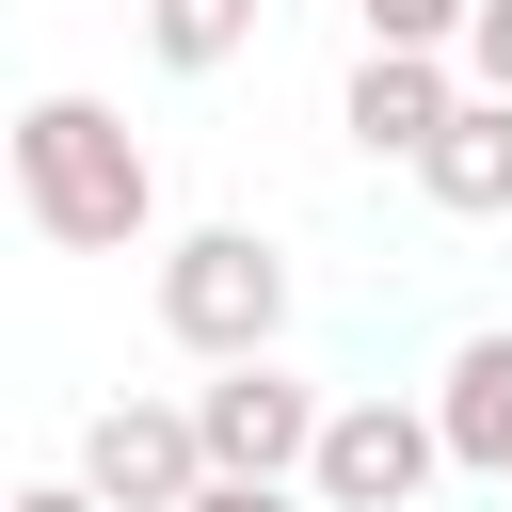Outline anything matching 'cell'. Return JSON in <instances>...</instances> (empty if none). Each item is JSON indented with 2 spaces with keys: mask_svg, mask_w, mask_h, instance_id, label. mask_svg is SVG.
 Masks as SVG:
<instances>
[{
  "mask_svg": "<svg viewBox=\"0 0 512 512\" xmlns=\"http://www.w3.org/2000/svg\"><path fill=\"white\" fill-rule=\"evenodd\" d=\"M16 224L48 256H160V160H144V128L112 96H80V80H48L16 112Z\"/></svg>",
  "mask_w": 512,
  "mask_h": 512,
  "instance_id": "obj_1",
  "label": "cell"
},
{
  "mask_svg": "<svg viewBox=\"0 0 512 512\" xmlns=\"http://www.w3.org/2000/svg\"><path fill=\"white\" fill-rule=\"evenodd\" d=\"M160 336H176L192 368L288 352V240H256V224H176V240H160Z\"/></svg>",
  "mask_w": 512,
  "mask_h": 512,
  "instance_id": "obj_2",
  "label": "cell"
},
{
  "mask_svg": "<svg viewBox=\"0 0 512 512\" xmlns=\"http://www.w3.org/2000/svg\"><path fill=\"white\" fill-rule=\"evenodd\" d=\"M320 384L288 368V352H240V368H208L192 384V432H208V480H304L320 464Z\"/></svg>",
  "mask_w": 512,
  "mask_h": 512,
  "instance_id": "obj_3",
  "label": "cell"
},
{
  "mask_svg": "<svg viewBox=\"0 0 512 512\" xmlns=\"http://www.w3.org/2000/svg\"><path fill=\"white\" fill-rule=\"evenodd\" d=\"M432 480H448L432 400H384V384H368V400H336V416H320V464H304V496H320V512H416Z\"/></svg>",
  "mask_w": 512,
  "mask_h": 512,
  "instance_id": "obj_4",
  "label": "cell"
},
{
  "mask_svg": "<svg viewBox=\"0 0 512 512\" xmlns=\"http://www.w3.org/2000/svg\"><path fill=\"white\" fill-rule=\"evenodd\" d=\"M80 480H96L112 512H192V496H208L192 400H96V416H80Z\"/></svg>",
  "mask_w": 512,
  "mask_h": 512,
  "instance_id": "obj_5",
  "label": "cell"
},
{
  "mask_svg": "<svg viewBox=\"0 0 512 512\" xmlns=\"http://www.w3.org/2000/svg\"><path fill=\"white\" fill-rule=\"evenodd\" d=\"M464 96H480L464 48H368L352 96H336V128H352V160H432V128H448Z\"/></svg>",
  "mask_w": 512,
  "mask_h": 512,
  "instance_id": "obj_6",
  "label": "cell"
},
{
  "mask_svg": "<svg viewBox=\"0 0 512 512\" xmlns=\"http://www.w3.org/2000/svg\"><path fill=\"white\" fill-rule=\"evenodd\" d=\"M432 432H448V464H464V480H496V496H512V320H480V336L432 368Z\"/></svg>",
  "mask_w": 512,
  "mask_h": 512,
  "instance_id": "obj_7",
  "label": "cell"
},
{
  "mask_svg": "<svg viewBox=\"0 0 512 512\" xmlns=\"http://www.w3.org/2000/svg\"><path fill=\"white\" fill-rule=\"evenodd\" d=\"M416 192H432L448 224H496V208H512V96H464V112L432 128V160H416Z\"/></svg>",
  "mask_w": 512,
  "mask_h": 512,
  "instance_id": "obj_8",
  "label": "cell"
},
{
  "mask_svg": "<svg viewBox=\"0 0 512 512\" xmlns=\"http://www.w3.org/2000/svg\"><path fill=\"white\" fill-rule=\"evenodd\" d=\"M256 16H272V0H144V48H160L176 80H224V64L256 48Z\"/></svg>",
  "mask_w": 512,
  "mask_h": 512,
  "instance_id": "obj_9",
  "label": "cell"
},
{
  "mask_svg": "<svg viewBox=\"0 0 512 512\" xmlns=\"http://www.w3.org/2000/svg\"><path fill=\"white\" fill-rule=\"evenodd\" d=\"M352 16H368V48H464L480 0H352Z\"/></svg>",
  "mask_w": 512,
  "mask_h": 512,
  "instance_id": "obj_10",
  "label": "cell"
},
{
  "mask_svg": "<svg viewBox=\"0 0 512 512\" xmlns=\"http://www.w3.org/2000/svg\"><path fill=\"white\" fill-rule=\"evenodd\" d=\"M464 80H480V96H512V0H480V16H464Z\"/></svg>",
  "mask_w": 512,
  "mask_h": 512,
  "instance_id": "obj_11",
  "label": "cell"
},
{
  "mask_svg": "<svg viewBox=\"0 0 512 512\" xmlns=\"http://www.w3.org/2000/svg\"><path fill=\"white\" fill-rule=\"evenodd\" d=\"M192 512H320V496H304V480H208Z\"/></svg>",
  "mask_w": 512,
  "mask_h": 512,
  "instance_id": "obj_12",
  "label": "cell"
},
{
  "mask_svg": "<svg viewBox=\"0 0 512 512\" xmlns=\"http://www.w3.org/2000/svg\"><path fill=\"white\" fill-rule=\"evenodd\" d=\"M0 512H112V496H96V480H80V464H64V480H16V496H0Z\"/></svg>",
  "mask_w": 512,
  "mask_h": 512,
  "instance_id": "obj_13",
  "label": "cell"
}]
</instances>
